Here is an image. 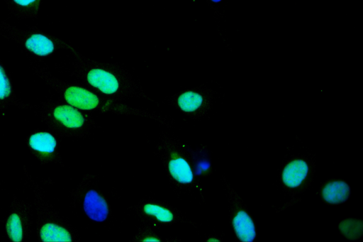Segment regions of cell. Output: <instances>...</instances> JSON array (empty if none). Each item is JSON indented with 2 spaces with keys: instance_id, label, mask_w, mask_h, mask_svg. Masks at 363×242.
<instances>
[{
  "instance_id": "1",
  "label": "cell",
  "mask_w": 363,
  "mask_h": 242,
  "mask_svg": "<svg viewBox=\"0 0 363 242\" xmlns=\"http://www.w3.org/2000/svg\"><path fill=\"white\" fill-rule=\"evenodd\" d=\"M69 51L74 57L71 76L77 82L117 101L142 98L155 102L132 73L120 64L86 57L73 47Z\"/></svg>"
},
{
  "instance_id": "2",
  "label": "cell",
  "mask_w": 363,
  "mask_h": 242,
  "mask_svg": "<svg viewBox=\"0 0 363 242\" xmlns=\"http://www.w3.org/2000/svg\"><path fill=\"white\" fill-rule=\"evenodd\" d=\"M33 72L59 94L58 99L88 113L111 112L118 115L147 117L168 127L172 121L160 114L147 109L134 108L122 101L113 100L84 85L79 82H69L55 77L43 66L31 62Z\"/></svg>"
},
{
  "instance_id": "3",
  "label": "cell",
  "mask_w": 363,
  "mask_h": 242,
  "mask_svg": "<svg viewBox=\"0 0 363 242\" xmlns=\"http://www.w3.org/2000/svg\"><path fill=\"white\" fill-rule=\"evenodd\" d=\"M40 119L48 129L62 138H85L96 128L91 114L67 103L48 97L38 108Z\"/></svg>"
},
{
  "instance_id": "4",
  "label": "cell",
  "mask_w": 363,
  "mask_h": 242,
  "mask_svg": "<svg viewBox=\"0 0 363 242\" xmlns=\"http://www.w3.org/2000/svg\"><path fill=\"white\" fill-rule=\"evenodd\" d=\"M179 143L174 138L162 134L155 145V154L160 158L170 183L179 189L201 192L200 179L195 175Z\"/></svg>"
},
{
  "instance_id": "5",
  "label": "cell",
  "mask_w": 363,
  "mask_h": 242,
  "mask_svg": "<svg viewBox=\"0 0 363 242\" xmlns=\"http://www.w3.org/2000/svg\"><path fill=\"white\" fill-rule=\"evenodd\" d=\"M34 195L37 214V238L39 241H77L75 229L62 218L45 199L42 189L32 175L23 167Z\"/></svg>"
},
{
  "instance_id": "6",
  "label": "cell",
  "mask_w": 363,
  "mask_h": 242,
  "mask_svg": "<svg viewBox=\"0 0 363 242\" xmlns=\"http://www.w3.org/2000/svg\"><path fill=\"white\" fill-rule=\"evenodd\" d=\"M0 35L18 43L28 55L38 61L52 57L59 50H69L72 47L62 39L36 26L21 29L1 20Z\"/></svg>"
},
{
  "instance_id": "7",
  "label": "cell",
  "mask_w": 363,
  "mask_h": 242,
  "mask_svg": "<svg viewBox=\"0 0 363 242\" xmlns=\"http://www.w3.org/2000/svg\"><path fill=\"white\" fill-rule=\"evenodd\" d=\"M140 221L146 226L159 229L177 223H191L173 205L152 197H143L134 207Z\"/></svg>"
},
{
  "instance_id": "8",
  "label": "cell",
  "mask_w": 363,
  "mask_h": 242,
  "mask_svg": "<svg viewBox=\"0 0 363 242\" xmlns=\"http://www.w3.org/2000/svg\"><path fill=\"white\" fill-rule=\"evenodd\" d=\"M221 182L228 195L230 223L236 239L241 242L254 241L257 236L255 221L241 197L228 182L225 176L222 177Z\"/></svg>"
},
{
  "instance_id": "9",
  "label": "cell",
  "mask_w": 363,
  "mask_h": 242,
  "mask_svg": "<svg viewBox=\"0 0 363 242\" xmlns=\"http://www.w3.org/2000/svg\"><path fill=\"white\" fill-rule=\"evenodd\" d=\"M215 92L199 86L178 92L167 99V104L191 119H200L211 110Z\"/></svg>"
},
{
  "instance_id": "10",
  "label": "cell",
  "mask_w": 363,
  "mask_h": 242,
  "mask_svg": "<svg viewBox=\"0 0 363 242\" xmlns=\"http://www.w3.org/2000/svg\"><path fill=\"white\" fill-rule=\"evenodd\" d=\"M315 172V163L306 155H294L281 171L280 180L284 190L293 198L302 194L311 185Z\"/></svg>"
},
{
  "instance_id": "11",
  "label": "cell",
  "mask_w": 363,
  "mask_h": 242,
  "mask_svg": "<svg viewBox=\"0 0 363 242\" xmlns=\"http://www.w3.org/2000/svg\"><path fill=\"white\" fill-rule=\"evenodd\" d=\"M61 138L50 130L35 129L26 138V143L30 153L42 165L48 163L64 166L60 153Z\"/></svg>"
},
{
  "instance_id": "12",
  "label": "cell",
  "mask_w": 363,
  "mask_h": 242,
  "mask_svg": "<svg viewBox=\"0 0 363 242\" xmlns=\"http://www.w3.org/2000/svg\"><path fill=\"white\" fill-rule=\"evenodd\" d=\"M31 227V205L13 195L5 222L7 238L12 242L23 241L30 237Z\"/></svg>"
},
{
  "instance_id": "13",
  "label": "cell",
  "mask_w": 363,
  "mask_h": 242,
  "mask_svg": "<svg viewBox=\"0 0 363 242\" xmlns=\"http://www.w3.org/2000/svg\"><path fill=\"white\" fill-rule=\"evenodd\" d=\"M82 207L86 215L96 222L105 221L110 216L111 212L107 198L94 188L84 190Z\"/></svg>"
},
{
  "instance_id": "14",
  "label": "cell",
  "mask_w": 363,
  "mask_h": 242,
  "mask_svg": "<svg viewBox=\"0 0 363 242\" xmlns=\"http://www.w3.org/2000/svg\"><path fill=\"white\" fill-rule=\"evenodd\" d=\"M321 200L327 205L337 206L345 203L350 197V185L340 179L331 178L321 184L319 189Z\"/></svg>"
},
{
  "instance_id": "15",
  "label": "cell",
  "mask_w": 363,
  "mask_h": 242,
  "mask_svg": "<svg viewBox=\"0 0 363 242\" xmlns=\"http://www.w3.org/2000/svg\"><path fill=\"white\" fill-rule=\"evenodd\" d=\"M11 106L23 109L37 107V106L24 103L17 97L11 75L0 57V111Z\"/></svg>"
},
{
  "instance_id": "16",
  "label": "cell",
  "mask_w": 363,
  "mask_h": 242,
  "mask_svg": "<svg viewBox=\"0 0 363 242\" xmlns=\"http://www.w3.org/2000/svg\"><path fill=\"white\" fill-rule=\"evenodd\" d=\"M179 143L195 175L199 179L208 177L212 174L211 160L206 146L194 149L182 142Z\"/></svg>"
},
{
  "instance_id": "17",
  "label": "cell",
  "mask_w": 363,
  "mask_h": 242,
  "mask_svg": "<svg viewBox=\"0 0 363 242\" xmlns=\"http://www.w3.org/2000/svg\"><path fill=\"white\" fill-rule=\"evenodd\" d=\"M11 14L19 20L36 18L43 0H4Z\"/></svg>"
},
{
  "instance_id": "18",
  "label": "cell",
  "mask_w": 363,
  "mask_h": 242,
  "mask_svg": "<svg viewBox=\"0 0 363 242\" xmlns=\"http://www.w3.org/2000/svg\"><path fill=\"white\" fill-rule=\"evenodd\" d=\"M133 242H145V241H154L161 242L164 240L156 233L150 226L145 225L144 226L139 227L135 235L130 239Z\"/></svg>"
},
{
  "instance_id": "19",
  "label": "cell",
  "mask_w": 363,
  "mask_h": 242,
  "mask_svg": "<svg viewBox=\"0 0 363 242\" xmlns=\"http://www.w3.org/2000/svg\"><path fill=\"white\" fill-rule=\"evenodd\" d=\"M223 0H206V2L215 16L220 13L219 6Z\"/></svg>"
},
{
  "instance_id": "20",
  "label": "cell",
  "mask_w": 363,
  "mask_h": 242,
  "mask_svg": "<svg viewBox=\"0 0 363 242\" xmlns=\"http://www.w3.org/2000/svg\"><path fill=\"white\" fill-rule=\"evenodd\" d=\"M206 241H222V239L216 235H209L206 238Z\"/></svg>"
},
{
  "instance_id": "21",
  "label": "cell",
  "mask_w": 363,
  "mask_h": 242,
  "mask_svg": "<svg viewBox=\"0 0 363 242\" xmlns=\"http://www.w3.org/2000/svg\"><path fill=\"white\" fill-rule=\"evenodd\" d=\"M0 221H2V220L0 219Z\"/></svg>"
},
{
  "instance_id": "22",
  "label": "cell",
  "mask_w": 363,
  "mask_h": 242,
  "mask_svg": "<svg viewBox=\"0 0 363 242\" xmlns=\"http://www.w3.org/2000/svg\"><path fill=\"white\" fill-rule=\"evenodd\" d=\"M0 185H1V182H0Z\"/></svg>"
}]
</instances>
